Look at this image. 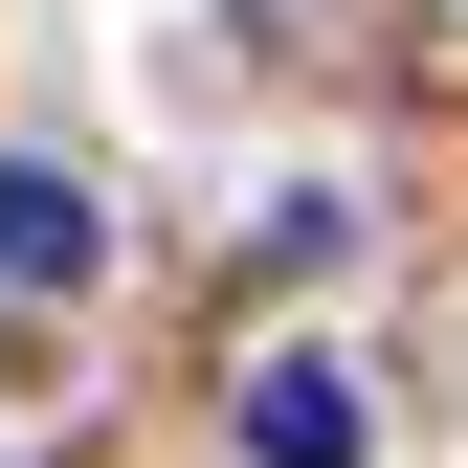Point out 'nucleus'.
<instances>
[{
  "label": "nucleus",
  "mask_w": 468,
  "mask_h": 468,
  "mask_svg": "<svg viewBox=\"0 0 468 468\" xmlns=\"http://www.w3.org/2000/svg\"><path fill=\"white\" fill-rule=\"evenodd\" d=\"M379 424H357V379H335V357H268L246 379V468H357Z\"/></svg>",
  "instance_id": "nucleus-1"
},
{
  "label": "nucleus",
  "mask_w": 468,
  "mask_h": 468,
  "mask_svg": "<svg viewBox=\"0 0 468 468\" xmlns=\"http://www.w3.org/2000/svg\"><path fill=\"white\" fill-rule=\"evenodd\" d=\"M90 268H112V223L45 179V156H0V290H90Z\"/></svg>",
  "instance_id": "nucleus-2"
}]
</instances>
